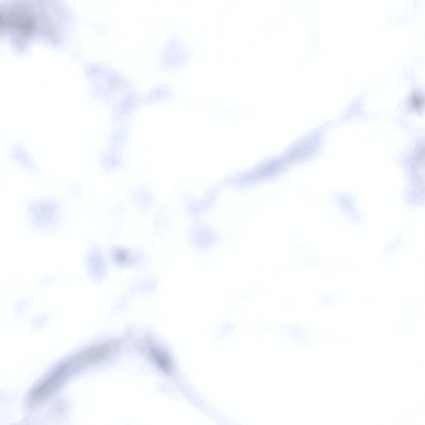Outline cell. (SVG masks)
I'll use <instances>...</instances> for the list:
<instances>
[{"mask_svg": "<svg viewBox=\"0 0 425 425\" xmlns=\"http://www.w3.org/2000/svg\"><path fill=\"white\" fill-rule=\"evenodd\" d=\"M110 351V347L106 345L97 346L88 349L82 353L67 360L57 369L46 378L40 385L33 391L31 397V403H37L48 398L59 385L63 383L72 373L78 371L80 368L87 367L88 365L97 362L103 359Z\"/></svg>", "mask_w": 425, "mask_h": 425, "instance_id": "6da1fadb", "label": "cell"}, {"mask_svg": "<svg viewBox=\"0 0 425 425\" xmlns=\"http://www.w3.org/2000/svg\"><path fill=\"white\" fill-rule=\"evenodd\" d=\"M153 353L155 355V358L157 361H158V364L161 367H164L165 369H167L169 365L167 359H165V357L163 354H160L159 351H153Z\"/></svg>", "mask_w": 425, "mask_h": 425, "instance_id": "7a4b0ae2", "label": "cell"}]
</instances>
